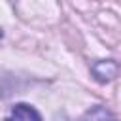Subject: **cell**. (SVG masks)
Listing matches in <instances>:
<instances>
[{
	"mask_svg": "<svg viewBox=\"0 0 121 121\" xmlns=\"http://www.w3.org/2000/svg\"><path fill=\"white\" fill-rule=\"evenodd\" d=\"M93 74L96 76V79L100 81H110L115 78L117 74V64L113 60H100L93 66Z\"/></svg>",
	"mask_w": 121,
	"mask_h": 121,
	"instance_id": "cell-2",
	"label": "cell"
},
{
	"mask_svg": "<svg viewBox=\"0 0 121 121\" xmlns=\"http://www.w3.org/2000/svg\"><path fill=\"white\" fill-rule=\"evenodd\" d=\"M6 121H42V115L38 113L36 108L28 104H15Z\"/></svg>",
	"mask_w": 121,
	"mask_h": 121,
	"instance_id": "cell-1",
	"label": "cell"
},
{
	"mask_svg": "<svg viewBox=\"0 0 121 121\" xmlns=\"http://www.w3.org/2000/svg\"><path fill=\"white\" fill-rule=\"evenodd\" d=\"M0 38H2V28H0Z\"/></svg>",
	"mask_w": 121,
	"mask_h": 121,
	"instance_id": "cell-3",
	"label": "cell"
}]
</instances>
